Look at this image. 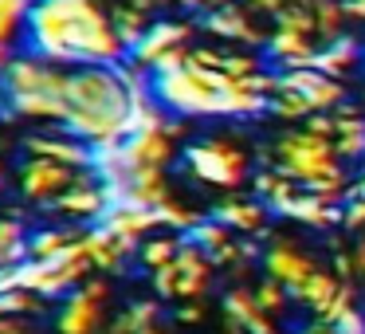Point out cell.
Here are the masks:
<instances>
[{
    "label": "cell",
    "mask_w": 365,
    "mask_h": 334,
    "mask_svg": "<svg viewBox=\"0 0 365 334\" xmlns=\"http://www.w3.org/2000/svg\"><path fill=\"white\" fill-rule=\"evenodd\" d=\"M67 75L71 67L51 64L32 51H12L0 71V122H63L67 106Z\"/></svg>",
    "instance_id": "obj_3"
},
{
    "label": "cell",
    "mask_w": 365,
    "mask_h": 334,
    "mask_svg": "<svg viewBox=\"0 0 365 334\" xmlns=\"http://www.w3.org/2000/svg\"><path fill=\"white\" fill-rule=\"evenodd\" d=\"M134 87L126 83L122 67L91 64V67H71L67 75V106L59 126L75 134L87 146H106L122 142L130 134L134 118Z\"/></svg>",
    "instance_id": "obj_2"
},
{
    "label": "cell",
    "mask_w": 365,
    "mask_h": 334,
    "mask_svg": "<svg viewBox=\"0 0 365 334\" xmlns=\"http://www.w3.org/2000/svg\"><path fill=\"white\" fill-rule=\"evenodd\" d=\"M95 224H103L106 232H114V236L134 252L145 240V232L158 228V213L145 208V205H134V201H118V205H106V213L98 216Z\"/></svg>",
    "instance_id": "obj_11"
},
{
    "label": "cell",
    "mask_w": 365,
    "mask_h": 334,
    "mask_svg": "<svg viewBox=\"0 0 365 334\" xmlns=\"http://www.w3.org/2000/svg\"><path fill=\"white\" fill-rule=\"evenodd\" d=\"M153 213H158V224H165V228H173V232H189L192 224L200 221L197 213H192V208H185V205H177L173 197L165 201V205H158L153 208Z\"/></svg>",
    "instance_id": "obj_29"
},
{
    "label": "cell",
    "mask_w": 365,
    "mask_h": 334,
    "mask_svg": "<svg viewBox=\"0 0 365 334\" xmlns=\"http://www.w3.org/2000/svg\"><path fill=\"white\" fill-rule=\"evenodd\" d=\"M224 310H228V323L236 330H247V334H279L275 323H271V310L259 307L255 291L247 287H236V291L224 295Z\"/></svg>",
    "instance_id": "obj_16"
},
{
    "label": "cell",
    "mask_w": 365,
    "mask_h": 334,
    "mask_svg": "<svg viewBox=\"0 0 365 334\" xmlns=\"http://www.w3.org/2000/svg\"><path fill=\"white\" fill-rule=\"evenodd\" d=\"M142 4H150V9H153V0H142Z\"/></svg>",
    "instance_id": "obj_42"
},
{
    "label": "cell",
    "mask_w": 365,
    "mask_h": 334,
    "mask_svg": "<svg viewBox=\"0 0 365 334\" xmlns=\"http://www.w3.org/2000/svg\"><path fill=\"white\" fill-rule=\"evenodd\" d=\"M153 318H158V303H134V307L114 323L110 334H142L153 326Z\"/></svg>",
    "instance_id": "obj_28"
},
{
    "label": "cell",
    "mask_w": 365,
    "mask_h": 334,
    "mask_svg": "<svg viewBox=\"0 0 365 334\" xmlns=\"http://www.w3.org/2000/svg\"><path fill=\"white\" fill-rule=\"evenodd\" d=\"M192 32H197V24L192 20H150V28L142 32V40L134 44V48L126 51V59L134 67H142V71H153V67L161 64V59H169L173 51H185L192 48Z\"/></svg>",
    "instance_id": "obj_6"
},
{
    "label": "cell",
    "mask_w": 365,
    "mask_h": 334,
    "mask_svg": "<svg viewBox=\"0 0 365 334\" xmlns=\"http://www.w3.org/2000/svg\"><path fill=\"white\" fill-rule=\"evenodd\" d=\"M279 83H287V87L299 91V95L314 106V114L318 111H338V106L346 103L341 79L318 71V67H287V71H279Z\"/></svg>",
    "instance_id": "obj_9"
},
{
    "label": "cell",
    "mask_w": 365,
    "mask_h": 334,
    "mask_svg": "<svg viewBox=\"0 0 365 334\" xmlns=\"http://www.w3.org/2000/svg\"><path fill=\"white\" fill-rule=\"evenodd\" d=\"M110 16H114V28H118L126 51L142 40V32L150 28V20H153L150 16V4H142V0H118V4L110 9Z\"/></svg>",
    "instance_id": "obj_20"
},
{
    "label": "cell",
    "mask_w": 365,
    "mask_h": 334,
    "mask_svg": "<svg viewBox=\"0 0 365 334\" xmlns=\"http://www.w3.org/2000/svg\"><path fill=\"white\" fill-rule=\"evenodd\" d=\"M177 248H181V240L153 236V240H142V244H138V260H142L150 271H158V268H165V263L177 255Z\"/></svg>",
    "instance_id": "obj_27"
},
{
    "label": "cell",
    "mask_w": 365,
    "mask_h": 334,
    "mask_svg": "<svg viewBox=\"0 0 365 334\" xmlns=\"http://www.w3.org/2000/svg\"><path fill=\"white\" fill-rule=\"evenodd\" d=\"M271 166L283 177L299 181L302 189L318 193L330 205H346L349 201V177L341 169V158L334 150V138L314 134L310 126L291 130L275 142V153H271Z\"/></svg>",
    "instance_id": "obj_4"
},
{
    "label": "cell",
    "mask_w": 365,
    "mask_h": 334,
    "mask_svg": "<svg viewBox=\"0 0 365 334\" xmlns=\"http://www.w3.org/2000/svg\"><path fill=\"white\" fill-rule=\"evenodd\" d=\"M338 287H341V279L338 275H330V271H322L318 268L310 279H302L299 287H291V299L294 303H302V307H310V310H322L326 303L338 295Z\"/></svg>",
    "instance_id": "obj_21"
},
{
    "label": "cell",
    "mask_w": 365,
    "mask_h": 334,
    "mask_svg": "<svg viewBox=\"0 0 365 334\" xmlns=\"http://www.w3.org/2000/svg\"><path fill=\"white\" fill-rule=\"evenodd\" d=\"M24 150L32 158H51V161H63L71 169H91V146L79 142L75 134H67L59 126V134H32L24 142Z\"/></svg>",
    "instance_id": "obj_13"
},
{
    "label": "cell",
    "mask_w": 365,
    "mask_h": 334,
    "mask_svg": "<svg viewBox=\"0 0 365 334\" xmlns=\"http://www.w3.org/2000/svg\"><path fill=\"white\" fill-rule=\"evenodd\" d=\"M228 232H232L228 224H220V221L212 216V221H197V224H192V228L185 232V240H189V244H197L200 252H208V255H212V252H220L224 244H232V236H228Z\"/></svg>",
    "instance_id": "obj_26"
},
{
    "label": "cell",
    "mask_w": 365,
    "mask_h": 334,
    "mask_svg": "<svg viewBox=\"0 0 365 334\" xmlns=\"http://www.w3.org/2000/svg\"><path fill=\"white\" fill-rule=\"evenodd\" d=\"M365 59V51H361V44L354 40V36H334V40H326V44H318V51H314V59H310V67H318V71H326V75H334V79H341V75H349L357 64Z\"/></svg>",
    "instance_id": "obj_17"
},
{
    "label": "cell",
    "mask_w": 365,
    "mask_h": 334,
    "mask_svg": "<svg viewBox=\"0 0 365 334\" xmlns=\"http://www.w3.org/2000/svg\"><path fill=\"white\" fill-rule=\"evenodd\" d=\"M28 260V236L20 221H0V268H16Z\"/></svg>",
    "instance_id": "obj_25"
},
{
    "label": "cell",
    "mask_w": 365,
    "mask_h": 334,
    "mask_svg": "<svg viewBox=\"0 0 365 334\" xmlns=\"http://www.w3.org/2000/svg\"><path fill=\"white\" fill-rule=\"evenodd\" d=\"M142 334H165V330H153V326H150V330H142Z\"/></svg>",
    "instance_id": "obj_40"
},
{
    "label": "cell",
    "mask_w": 365,
    "mask_h": 334,
    "mask_svg": "<svg viewBox=\"0 0 365 334\" xmlns=\"http://www.w3.org/2000/svg\"><path fill=\"white\" fill-rule=\"evenodd\" d=\"M0 334H28L24 326H12V323H4V318H0Z\"/></svg>",
    "instance_id": "obj_39"
},
{
    "label": "cell",
    "mask_w": 365,
    "mask_h": 334,
    "mask_svg": "<svg viewBox=\"0 0 365 334\" xmlns=\"http://www.w3.org/2000/svg\"><path fill=\"white\" fill-rule=\"evenodd\" d=\"M177 122H161V126H142L130 130L122 138V166H126V177L134 169H165L173 161V138H177Z\"/></svg>",
    "instance_id": "obj_7"
},
{
    "label": "cell",
    "mask_w": 365,
    "mask_h": 334,
    "mask_svg": "<svg viewBox=\"0 0 365 334\" xmlns=\"http://www.w3.org/2000/svg\"><path fill=\"white\" fill-rule=\"evenodd\" d=\"M28 9H32V0H0V44L4 48H16L24 40Z\"/></svg>",
    "instance_id": "obj_22"
},
{
    "label": "cell",
    "mask_w": 365,
    "mask_h": 334,
    "mask_svg": "<svg viewBox=\"0 0 365 334\" xmlns=\"http://www.w3.org/2000/svg\"><path fill=\"white\" fill-rule=\"evenodd\" d=\"M349 307H354V283H341V287H338V295H334V299L326 303L322 310H314V315H318V323L334 326V323H338V318L346 315Z\"/></svg>",
    "instance_id": "obj_31"
},
{
    "label": "cell",
    "mask_w": 365,
    "mask_h": 334,
    "mask_svg": "<svg viewBox=\"0 0 365 334\" xmlns=\"http://www.w3.org/2000/svg\"><path fill=\"white\" fill-rule=\"evenodd\" d=\"M255 299H259L263 310H271V315H275V310H283V303L291 299V291H287V283H279L275 275H267L259 287H255Z\"/></svg>",
    "instance_id": "obj_30"
},
{
    "label": "cell",
    "mask_w": 365,
    "mask_h": 334,
    "mask_svg": "<svg viewBox=\"0 0 365 334\" xmlns=\"http://www.w3.org/2000/svg\"><path fill=\"white\" fill-rule=\"evenodd\" d=\"M20 48L63 67L122 64L126 44L98 0H32Z\"/></svg>",
    "instance_id": "obj_1"
},
{
    "label": "cell",
    "mask_w": 365,
    "mask_h": 334,
    "mask_svg": "<svg viewBox=\"0 0 365 334\" xmlns=\"http://www.w3.org/2000/svg\"><path fill=\"white\" fill-rule=\"evenodd\" d=\"M91 173V169H87ZM87 173L75 177V185H67L59 197H51L48 205L63 216H75V221H98L106 213V193H103V181H87Z\"/></svg>",
    "instance_id": "obj_12"
},
{
    "label": "cell",
    "mask_w": 365,
    "mask_h": 334,
    "mask_svg": "<svg viewBox=\"0 0 365 334\" xmlns=\"http://www.w3.org/2000/svg\"><path fill=\"white\" fill-rule=\"evenodd\" d=\"M279 216L302 221V224H310V228H334L338 221H346V205H330V201H322L318 193L299 189L283 208H279Z\"/></svg>",
    "instance_id": "obj_15"
},
{
    "label": "cell",
    "mask_w": 365,
    "mask_h": 334,
    "mask_svg": "<svg viewBox=\"0 0 365 334\" xmlns=\"http://www.w3.org/2000/svg\"><path fill=\"white\" fill-rule=\"evenodd\" d=\"M299 334H338V330H334V326H326V323H314L310 330H299Z\"/></svg>",
    "instance_id": "obj_38"
},
{
    "label": "cell",
    "mask_w": 365,
    "mask_h": 334,
    "mask_svg": "<svg viewBox=\"0 0 365 334\" xmlns=\"http://www.w3.org/2000/svg\"><path fill=\"white\" fill-rule=\"evenodd\" d=\"M98 323V299L87 291H75L71 299L63 303V310H59V334H91Z\"/></svg>",
    "instance_id": "obj_19"
},
{
    "label": "cell",
    "mask_w": 365,
    "mask_h": 334,
    "mask_svg": "<svg viewBox=\"0 0 365 334\" xmlns=\"http://www.w3.org/2000/svg\"><path fill=\"white\" fill-rule=\"evenodd\" d=\"M244 4L255 12V16H267V20H275L279 12H283V4H287V0H244Z\"/></svg>",
    "instance_id": "obj_35"
},
{
    "label": "cell",
    "mask_w": 365,
    "mask_h": 334,
    "mask_svg": "<svg viewBox=\"0 0 365 334\" xmlns=\"http://www.w3.org/2000/svg\"><path fill=\"white\" fill-rule=\"evenodd\" d=\"M263 268H267V275H275L279 283H287V291H291V287L302 283V279L314 275L318 263L310 260L307 252H299L294 244H287V240H275V244L263 252Z\"/></svg>",
    "instance_id": "obj_14"
},
{
    "label": "cell",
    "mask_w": 365,
    "mask_h": 334,
    "mask_svg": "<svg viewBox=\"0 0 365 334\" xmlns=\"http://www.w3.org/2000/svg\"><path fill=\"white\" fill-rule=\"evenodd\" d=\"M334 275H338L341 283H354V279H357V263H354V255H349V252L334 255Z\"/></svg>",
    "instance_id": "obj_34"
},
{
    "label": "cell",
    "mask_w": 365,
    "mask_h": 334,
    "mask_svg": "<svg viewBox=\"0 0 365 334\" xmlns=\"http://www.w3.org/2000/svg\"><path fill=\"white\" fill-rule=\"evenodd\" d=\"M310 12H314L318 44L341 36V28H346V4H341V0H310Z\"/></svg>",
    "instance_id": "obj_23"
},
{
    "label": "cell",
    "mask_w": 365,
    "mask_h": 334,
    "mask_svg": "<svg viewBox=\"0 0 365 334\" xmlns=\"http://www.w3.org/2000/svg\"><path fill=\"white\" fill-rule=\"evenodd\" d=\"M83 232H71V228H43L36 236H28V260H51L56 252H63L67 244H75Z\"/></svg>",
    "instance_id": "obj_24"
},
{
    "label": "cell",
    "mask_w": 365,
    "mask_h": 334,
    "mask_svg": "<svg viewBox=\"0 0 365 334\" xmlns=\"http://www.w3.org/2000/svg\"><path fill=\"white\" fill-rule=\"evenodd\" d=\"M197 24L205 28V32H212L216 40L240 44V48H259V44L267 40V32L255 24V12L247 9V4H236V0H220V4L205 9Z\"/></svg>",
    "instance_id": "obj_8"
},
{
    "label": "cell",
    "mask_w": 365,
    "mask_h": 334,
    "mask_svg": "<svg viewBox=\"0 0 365 334\" xmlns=\"http://www.w3.org/2000/svg\"><path fill=\"white\" fill-rule=\"evenodd\" d=\"M361 67H365V59H361Z\"/></svg>",
    "instance_id": "obj_43"
},
{
    "label": "cell",
    "mask_w": 365,
    "mask_h": 334,
    "mask_svg": "<svg viewBox=\"0 0 365 334\" xmlns=\"http://www.w3.org/2000/svg\"><path fill=\"white\" fill-rule=\"evenodd\" d=\"M177 318H181V323H200V318H205V310H200V307H185Z\"/></svg>",
    "instance_id": "obj_36"
},
{
    "label": "cell",
    "mask_w": 365,
    "mask_h": 334,
    "mask_svg": "<svg viewBox=\"0 0 365 334\" xmlns=\"http://www.w3.org/2000/svg\"><path fill=\"white\" fill-rule=\"evenodd\" d=\"M153 287H158V295H165V299H173L177 295V263L169 260L165 268L153 271Z\"/></svg>",
    "instance_id": "obj_32"
},
{
    "label": "cell",
    "mask_w": 365,
    "mask_h": 334,
    "mask_svg": "<svg viewBox=\"0 0 365 334\" xmlns=\"http://www.w3.org/2000/svg\"><path fill=\"white\" fill-rule=\"evenodd\" d=\"M185 169L212 189H236L247 177V153L228 146L224 138H205V142L185 146Z\"/></svg>",
    "instance_id": "obj_5"
},
{
    "label": "cell",
    "mask_w": 365,
    "mask_h": 334,
    "mask_svg": "<svg viewBox=\"0 0 365 334\" xmlns=\"http://www.w3.org/2000/svg\"><path fill=\"white\" fill-rule=\"evenodd\" d=\"M75 177H79V169L63 166V161L28 158L24 166H20V193H24L28 201H51V197H59L67 185H75Z\"/></svg>",
    "instance_id": "obj_10"
},
{
    "label": "cell",
    "mask_w": 365,
    "mask_h": 334,
    "mask_svg": "<svg viewBox=\"0 0 365 334\" xmlns=\"http://www.w3.org/2000/svg\"><path fill=\"white\" fill-rule=\"evenodd\" d=\"M334 330H338V334H365V315L357 307H349L346 315L334 323Z\"/></svg>",
    "instance_id": "obj_33"
},
{
    "label": "cell",
    "mask_w": 365,
    "mask_h": 334,
    "mask_svg": "<svg viewBox=\"0 0 365 334\" xmlns=\"http://www.w3.org/2000/svg\"><path fill=\"white\" fill-rule=\"evenodd\" d=\"M212 216H216L220 224H228V228L255 236V232H263L267 205H255V201H220V205L212 208Z\"/></svg>",
    "instance_id": "obj_18"
},
{
    "label": "cell",
    "mask_w": 365,
    "mask_h": 334,
    "mask_svg": "<svg viewBox=\"0 0 365 334\" xmlns=\"http://www.w3.org/2000/svg\"><path fill=\"white\" fill-rule=\"evenodd\" d=\"M0 189H4V173H0Z\"/></svg>",
    "instance_id": "obj_41"
},
{
    "label": "cell",
    "mask_w": 365,
    "mask_h": 334,
    "mask_svg": "<svg viewBox=\"0 0 365 334\" xmlns=\"http://www.w3.org/2000/svg\"><path fill=\"white\" fill-rule=\"evenodd\" d=\"M354 197H365V173H361V177H357V181H354V185H349V201H354Z\"/></svg>",
    "instance_id": "obj_37"
}]
</instances>
